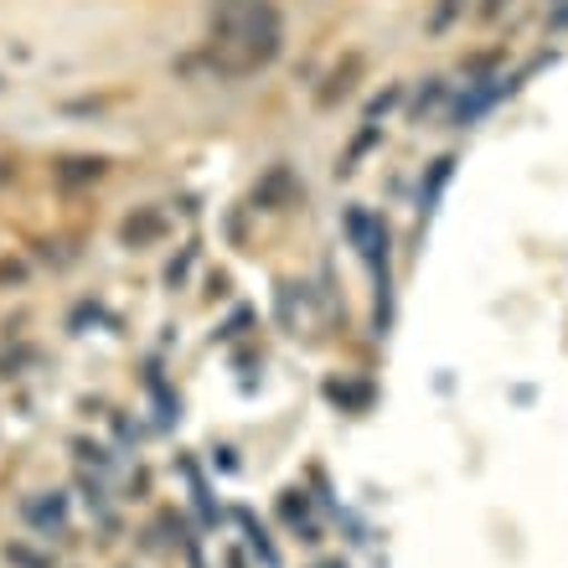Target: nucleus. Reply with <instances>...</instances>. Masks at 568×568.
<instances>
[{
	"mask_svg": "<svg viewBox=\"0 0 568 568\" xmlns=\"http://www.w3.org/2000/svg\"><path fill=\"white\" fill-rule=\"evenodd\" d=\"M284 21L274 11V0H217L212 6V42L207 62L227 78L258 73L264 62L280 58Z\"/></svg>",
	"mask_w": 568,
	"mask_h": 568,
	"instance_id": "nucleus-1",
	"label": "nucleus"
},
{
	"mask_svg": "<svg viewBox=\"0 0 568 568\" xmlns=\"http://www.w3.org/2000/svg\"><path fill=\"white\" fill-rule=\"evenodd\" d=\"M27 523L37 527V532H62V523H68V501H62L58 491L37 496V501H27Z\"/></svg>",
	"mask_w": 568,
	"mask_h": 568,
	"instance_id": "nucleus-2",
	"label": "nucleus"
},
{
	"mask_svg": "<svg viewBox=\"0 0 568 568\" xmlns=\"http://www.w3.org/2000/svg\"><path fill=\"white\" fill-rule=\"evenodd\" d=\"M290 196H295V176H290V171H270V176H264V186L254 192V202H258V207H284Z\"/></svg>",
	"mask_w": 568,
	"mask_h": 568,
	"instance_id": "nucleus-3",
	"label": "nucleus"
},
{
	"mask_svg": "<svg viewBox=\"0 0 568 568\" xmlns=\"http://www.w3.org/2000/svg\"><path fill=\"white\" fill-rule=\"evenodd\" d=\"M120 233H124V243H135V248H140L150 233H161V217H155V212H135V217H130Z\"/></svg>",
	"mask_w": 568,
	"mask_h": 568,
	"instance_id": "nucleus-4",
	"label": "nucleus"
},
{
	"mask_svg": "<svg viewBox=\"0 0 568 568\" xmlns=\"http://www.w3.org/2000/svg\"><path fill=\"white\" fill-rule=\"evenodd\" d=\"M6 558H11L16 568H52V558H47V554H31V548H21V542H11V548H6Z\"/></svg>",
	"mask_w": 568,
	"mask_h": 568,
	"instance_id": "nucleus-5",
	"label": "nucleus"
},
{
	"mask_svg": "<svg viewBox=\"0 0 568 568\" xmlns=\"http://www.w3.org/2000/svg\"><path fill=\"white\" fill-rule=\"evenodd\" d=\"M352 227H357V233H367V217H362V212H352ZM373 239H377V223H373ZM373 239L362 243V248H373Z\"/></svg>",
	"mask_w": 568,
	"mask_h": 568,
	"instance_id": "nucleus-6",
	"label": "nucleus"
},
{
	"mask_svg": "<svg viewBox=\"0 0 568 568\" xmlns=\"http://www.w3.org/2000/svg\"><path fill=\"white\" fill-rule=\"evenodd\" d=\"M6 181H11V165H6V161H0V186H6Z\"/></svg>",
	"mask_w": 568,
	"mask_h": 568,
	"instance_id": "nucleus-7",
	"label": "nucleus"
},
{
	"mask_svg": "<svg viewBox=\"0 0 568 568\" xmlns=\"http://www.w3.org/2000/svg\"><path fill=\"white\" fill-rule=\"evenodd\" d=\"M331 568H336V564H331Z\"/></svg>",
	"mask_w": 568,
	"mask_h": 568,
	"instance_id": "nucleus-8",
	"label": "nucleus"
}]
</instances>
